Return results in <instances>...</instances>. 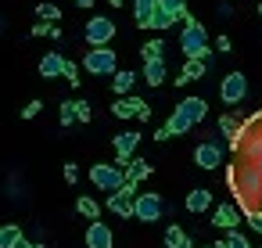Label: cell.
Masks as SVG:
<instances>
[{
  "label": "cell",
  "instance_id": "1",
  "mask_svg": "<svg viewBox=\"0 0 262 248\" xmlns=\"http://www.w3.org/2000/svg\"><path fill=\"white\" fill-rule=\"evenodd\" d=\"M180 51L187 54V61H205V65H212L208 33H205V26H201V22H194V26H183V33H180Z\"/></svg>",
  "mask_w": 262,
  "mask_h": 248
},
{
  "label": "cell",
  "instance_id": "35",
  "mask_svg": "<svg viewBox=\"0 0 262 248\" xmlns=\"http://www.w3.org/2000/svg\"><path fill=\"white\" fill-rule=\"evenodd\" d=\"M61 176H65V183H76V180H79V166H76V162H65Z\"/></svg>",
  "mask_w": 262,
  "mask_h": 248
},
{
  "label": "cell",
  "instance_id": "34",
  "mask_svg": "<svg viewBox=\"0 0 262 248\" xmlns=\"http://www.w3.org/2000/svg\"><path fill=\"white\" fill-rule=\"evenodd\" d=\"M40 112H43V101H36V97H33V101H29V105L22 108V119H36Z\"/></svg>",
  "mask_w": 262,
  "mask_h": 248
},
{
  "label": "cell",
  "instance_id": "7",
  "mask_svg": "<svg viewBox=\"0 0 262 248\" xmlns=\"http://www.w3.org/2000/svg\"><path fill=\"white\" fill-rule=\"evenodd\" d=\"M112 144H115V155H119V162H115V166L122 169V166H126V162H129V158L137 155V144H140V133H137V130H122L119 137H112Z\"/></svg>",
  "mask_w": 262,
  "mask_h": 248
},
{
  "label": "cell",
  "instance_id": "43",
  "mask_svg": "<svg viewBox=\"0 0 262 248\" xmlns=\"http://www.w3.org/2000/svg\"><path fill=\"white\" fill-rule=\"evenodd\" d=\"M258 15H262V4H258Z\"/></svg>",
  "mask_w": 262,
  "mask_h": 248
},
{
  "label": "cell",
  "instance_id": "8",
  "mask_svg": "<svg viewBox=\"0 0 262 248\" xmlns=\"http://www.w3.org/2000/svg\"><path fill=\"white\" fill-rule=\"evenodd\" d=\"M194 162H198V169H219V166H223V148H219V140L198 144V148H194Z\"/></svg>",
  "mask_w": 262,
  "mask_h": 248
},
{
  "label": "cell",
  "instance_id": "19",
  "mask_svg": "<svg viewBox=\"0 0 262 248\" xmlns=\"http://www.w3.org/2000/svg\"><path fill=\"white\" fill-rule=\"evenodd\" d=\"M158 8V0H133V22L140 29H151V15Z\"/></svg>",
  "mask_w": 262,
  "mask_h": 248
},
{
  "label": "cell",
  "instance_id": "18",
  "mask_svg": "<svg viewBox=\"0 0 262 248\" xmlns=\"http://www.w3.org/2000/svg\"><path fill=\"white\" fill-rule=\"evenodd\" d=\"M61 61H65L61 51H47V54L40 58V65H36V72H40L43 79H58V76H61Z\"/></svg>",
  "mask_w": 262,
  "mask_h": 248
},
{
  "label": "cell",
  "instance_id": "2",
  "mask_svg": "<svg viewBox=\"0 0 262 248\" xmlns=\"http://www.w3.org/2000/svg\"><path fill=\"white\" fill-rule=\"evenodd\" d=\"M83 69H86L90 76H115L119 58H115L112 47H90V51L83 54Z\"/></svg>",
  "mask_w": 262,
  "mask_h": 248
},
{
  "label": "cell",
  "instance_id": "41",
  "mask_svg": "<svg viewBox=\"0 0 262 248\" xmlns=\"http://www.w3.org/2000/svg\"><path fill=\"white\" fill-rule=\"evenodd\" d=\"M108 4H112V8H122V4H126V0H108Z\"/></svg>",
  "mask_w": 262,
  "mask_h": 248
},
{
  "label": "cell",
  "instance_id": "42",
  "mask_svg": "<svg viewBox=\"0 0 262 248\" xmlns=\"http://www.w3.org/2000/svg\"><path fill=\"white\" fill-rule=\"evenodd\" d=\"M201 248H223V244H219V241H212V244H201Z\"/></svg>",
  "mask_w": 262,
  "mask_h": 248
},
{
  "label": "cell",
  "instance_id": "40",
  "mask_svg": "<svg viewBox=\"0 0 262 248\" xmlns=\"http://www.w3.org/2000/svg\"><path fill=\"white\" fill-rule=\"evenodd\" d=\"M18 248H43V244H40V241H36V244H33V241H22Z\"/></svg>",
  "mask_w": 262,
  "mask_h": 248
},
{
  "label": "cell",
  "instance_id": "17",
  "mask_svg": "<svg viewBox=\"0 0 262 248\" xmlns=\"http://www.w3.org/2000/svg\"><path fill=\"white\" fill-rule=\"evenodd\" d=\"M183 205H187V212H208V209L215 205V198H212V191H208V187H194V191L187 194V201H183Z\"/></svg>",
  "mask_w": 262,
  "mask_h": 248
},
{
  "label": "cell",
  "instance_id": "4",
  "mask_svg": "<svg viewBox=\"0 0 262 248\" xmlns=\"http://www.w3.org/2000/svg\"><path fill=\"white\" fill-rule=\"evenodd\" d=\"M219 97H223V105H241L244 97H248V76L244 72H226L223 76V83H219Z\"/></svg>",
  "mask_w": 262,
  "mask_h": 248
},
{
  "label": "cell",
  "instance_id": "9",
  "mask_svg": "<svg viewBox=\"0 0 262 248\" xmlns=\"http://www.w3.org/2000/svg\"><path fill=\"white\" fill-rule=\"evenodd\" d=\"M176 112H180V115H183L190 126H198V122H205V115H208V101L190 94V97H183V101L176 105Z\"/></svg>",
  "mask_w": 262,
  "mask_h": 248
},
{
  "label": "cell",
  "instance_id": "25",
  "mask_svg": "<svg viewBox=\"0 0 262 248\" xmlns=\"http://www.w3.org/2000/svg\"><path fill=\"white\" fill-rule=\"evenodd\" d=\"M187 130H190V122H187L180 112H172V115H169V122H165V133H169V137H183Z\"/></svg>",
  "mask_w": 262,
  "mask_h": 248
},
{
  "label": "cell",
  "instance_id": "22",
  "mask_svg": "<svg viewBox=\"0 0 262 248\" xmlns=\"http://www.w3.org/2000/svg\"><path fill=\"white\" fill-rule=\"evenodd\" d=\"M26 237H22V226L18 223H4L0 226V248H18Z\"/></svg>",
  "mask_w": 262,
  "mask_h": 248
},
{
  "label": "cell",
  "instance_id": "15",
  "mask_svg": "<svg viewBox=\"0 0 262 248\" xmlns=\"http://www.w3.org/2000/svg\"><path fill=\"white\" fill-rule=\"evenodd\" d=\"M137 72L133 69H115V76H112V90L119 94V97H129L133 94V87H137Z\"/></svg>",
  "mask_w": 262,
  "mask_h": 248
},
{
  "label": "cell",
  "instance_id": "36",
  "mask_svg": "<svg viewBox=\"0 0 262 248\" xmlns=\"http://www.w3.org/2000/svg\"><path fill=\"white\" fill-rule=\"evenodd\" d=\"M215 51H219V54H230V51H233L230 36H215Z\"/></svg>",
  "mask_w": 262,
  "mask_h": 248
},
{
  "label": "cell",
  "instance_id": "24",
  "mask_svg": "<svg viewBox=\"0 0 262 248\" xmlns=\"http://www.w3.org/2000/svg\"><path fill=\"white\" fill-rule=\"evenodd\" d=\"M36 18L51 26V22H58V18H61V8H58V4H47V0H40V4H36Z\"/></svg>",
  "mask_w": 262,
  "mask_h": 248
},
{
  "label": "cell",
  "instance_id": "27",
  "mask_svg": "<svg viewBox=\"0 0 262 248\" xmlns=\"http://www.w3.org/2000/svg\"><path fill=\"white\" fill-rule=\"evenodd\" d=\"M219 130H223V137H226V140L241 137V122H237L233 115H223V119H219Z\"/></svg>",
  "mask_w": 262,
  "mask_h": 248
},
{
  "label": "cell",
  "instance_id": "20",
  "mask_svg": "<svg viewBox=\"0 0 262 248\" xmlns=\"http://www.w3.org/2000/svg\"><path fill=\"white\" fill-rule=\"evenodd\" d=\"M205 72H208V65H205V61H187V65H183V72L176 76V87H187V83H194V79H205Z\"/></svg>",
  "mask_w": 262,
  "mask_h": 248
},
{
  "label": "cell",
  "instance_id": "28",
  "mask_svg": "<svg viewBox=\"0 0 262 248\" xmlns=\"http://www.w3.org/2000/svg\"><path fill=\"white\" fill-rule=\"evenodd\" d=\"M158 8H162L165 15H172V18H180V15L187 11V0H158Z\"/></svg>",
  "mask_w": 262,
  "mask_h": 248
},
{
  "label": "cell",
  "instance_id": "30",
  "mask_svg": "<svg viewBox=\"0 0 262 248\" xmlns=\"http://www.w3.org/2000/svg\"><path fill=\"white\" fill-rule=\"evenodd\" d=\"M140 54H144V61H147V58H165V44H162V40H147V44L140 47Z\"/></svg>",
  "mask_w": 262,
  "mask_h": 248
},
{
  "label": "cell",
  "instance_id": "44",
  "mask_svg": "<svg viewBox=\"0 0 262 248\" xmlns=\"http://www.w3.org/2000/svg\"><path fill=\"white\" fill-rule=\"evenodd\" d=\"M258 248H262V244H258Z\"/></svg>",
  "mask_w": 262,
  "mask_h": 248
},
{
  "label": "cell",
  "instance_id": "16",
  "mask_svg": "<svg viewBox=\"0 0 262 248\" xmlns=\"http://www.w3.org/2000/svg\"><path fill=\"white\" fill-rule=\"evenodd\" d=\"M122 173H126V180H129V183H140V180H147V176L155 173V166H151L147 158H137V155H133V158L122 166Z\"/></svg>",
  "mask_w": 262,
  "mask_h": 248
},
{
  "label": "cell",
  "instance_id": "37",
  "mask_svg": "<svg viewBox=\"0 0 262 248\" xmlns=\"http://www.w3.org/2000/svg\"><path fill=\"white\" fill-rule=\"evenodd\" d=\"M33 36H51V26H47V22H36V26H33Z\"/></svg>",
  "mask_w": 262,
  "mask_h": 248
},
{
  "label": "cell",
  "instance_id": "29",
  "mask_svg": "<svg viewBox=\"0 0 262 248\" xmlns=\"http://www.w3.org/2000/svg\"><path fill=\"white\" fill-rule=\"evenodd\" d=\"M172 22H176L172 15H165L162 8H155V15H151V29H158V33H165V29H169Z\"/></svg>",
  "mask_w": 262,
  "mask_h": 248
},
{
  "label": "cell",
  "instance_id": "26",
  "mask_svg": "<svg viewBox=\"0 0 262 248\" xmlns=\"http://www.w3.org/2000/svg\"><path fill=\"white\" fill-rule=\"evenodd\" d=\"M61 76H65V83H69V87H79V83H83V79H79V65H76V61H69V58L61 61Z\"/></svg>",
  "mask_w": 262,
  "mask_h": 248
},
{
  "label": "cell",
  "instance_id": "10",
  "mask_svg": "<svg viewBox=\"0 0 262 248\" xmlns=\"http://www.w3.org/2000/svg\"><path fill=\"white\" fill-rule=\"evenodd\" d=\"M237 223H241V209L237 205L226 201V205H215L212 209V226H219V230L230 234V230H237Z\"/></svg>",
  "mask_w": 262,
  "mask_h": 248
},
{
  "label": "cell",
  "instance_id": "21",
  "mask_svg": "<svg viewBox=\"0 0 262 248\" xmlns=\"http://www.w3.org/2000/svg\"><path fill=\"white\" fill-rule=\"evenodd\" d=\"M165 248H190V237L180 223H169L165 226Z\"/></svg>",
  "mask_w": 262,
  "mask_h": 248
},
{
  "label": "cell",
  "instance_id": "12",
  "mask_svg": "<svg viewBox=\"0 0 262 248\" xmlns=\"http://www.w3.org/2000/svg\"><path fill=\"white\" fill-rule=\"evenodd\" d=\"M144 108H147V101H140L137 94H129V97H119V101L112 105V115H115V119H137Z\"/></svg>",
  "mask_w": 262,
  "mask_h": 248
},
{
  "label": "cell",
  "instance_id": "13",
  "mask_svg": "<svg viewBox=\"0 0 262 248\" xmlns=\"http://www.w3.org/2000/svg\"><path fill=\"white\" fill-rule=\"evenodd\" d=\"M165 76H169V69H165V58H147V61H144V72H140V79H144L147 87H162V83H165Z\"/></svg>",
  "mask_w": 262,
  "mask_h": 248
},
{
  "label": "cell",
  "instance_id": "38",
  "mask_svg": "<svg viewBox=\"0 0 262 248\" xmlns=\"http://www.w3.org/2000/svg\"><path fill=\"white\" fill-rule=\"evenodd\" d=\"M248 223H251V230H258V234H262V212H255V216H248Z\"/></svg>",
  "mask_w": 262,
  "mask_h": 248
},
{
  "label": "cell",
  "instance_id": "6",
  "mask_svg": "<svg viewBox=\"0 0 262 248\" xmlns=\"http://www.w3.org/2000/svg\"><path fill=\"white\" fill-rule=\"evenodd\" d=\"M83 33H86V44H90V47H108L112 36H115V22L104 18V15H94V18L86 22Z\"/></svg>",
  "mask_w": 262,
  "mask_h": 248
},
{
  "label": "cell",
  "instance_id": "31",
  "mask_svg": "<svg viewBox=\"0 0 262 248\" xmlns=\"http://www.w3.org/2000/svg\"><path fill=\"white\" fill-rule=\"evenodd\" d=\"M219 244H223V248H251V244H248V237H244L241 230H230V234H226Z\"/></svg>",
  "mask_w": 262,
  "mask_h": 248
},
{
  "label": "cell",
  "instance_id": "23",
  "mask_svg": "<svg viewBox=\"0 0 262 248\" xmlns=\"http://www.w3.org/2000/svg\"><path fill=\"white\" fill-rule=\"evenodd\" d=\"M76 209H79V216H86L90 223H94V219H101V205H97L94 198H86V194H79V198H76Z\"/></svg>",
  "mask_w": 262,
  "mask_h": 248
},
{
  "label": "cell",
  "instance_id": "14",
  "mask_svg": "<svg viewBox=\"0 0 262 248\" xmlns=\"http://www.w3.org/2000/svg\"><path fill=\"white\" fill-rule=\"evenodd\" d=\"M108 212H115V216H122V219H133V209H137V198H129V194H122V191H115V194H108Z\"/></svg>",
  "mask_w": 262,
  "mask_h": 248
},
{
  "label": "cell",
  "instance_id": "33",
  "mask_svg": "<svg viewBox=\"0 0 262 248\" xmlns=\"http://www.w3.org/2000/svg\"><path fill=\"white\" fill-rule=\"evenodd\" d=\"M58 122H61V126H72V122H76V112H72V101H61V108H58Z\"/></svg>",
  "mask_w": 262,
  "mask_h": 248
},
{
  "label": "cell",
  "instance_id": "11",
  "mask_svg": "<svg viewBox=\"0 0 262 248\" xmlns=\"http://www.w3.org/2000/svg\"><path fill=\"white\" fill-rule=\"evenodd\" d=\"M112 244H115L112 226H108V223H101V219H94V223L86 226V248H112Z\"/></svg>",
  "mask_w": 262,
  "mask_h": 248
},
{
  "label": "cell",
  "instance_id": "32",
  "mask_svg": "<svg viewBox=\"0 0 262 248\" xmlns=\"http://www.w3.org/2000/svg\"><path fill=\"white\" fill-rule=\"evenodd\" d=\"M72 112H76V122H90V119H94L90 101H72Z\"/></svg>",
  "mask_w": 262,
  "mask_h": 248
},
{
  "label": "cell",
  "instance_id": "39",
  "mask_svg": "<svg viewBox=\"0 0 262 248\" xmlns=\"http://www.w3.org/2000/svg\"><path fill=\"white\" fill-rule=\"evenodd\" d=\"M76 8H94V0H72Z\"/></svg>",
  "mask_w": 262,
  "mask_h": 248
},
{
  "label": "cell",
  "instance_id": "3",
  "mask_svg": "<svg viewBox=\"0 0 262 248\" xmlns=\"http://www.w3.org/2000/svg\"><path fill=\"white\" fill-rule=\"evenodd\" d=\"M90 183L115 194V191L126 183V173H122L119 166H112V162H94V166H90Z\"/></svg>",
  "mask_w": 262,
  "mask_h": 248
},
{
  "label": "cell",
  "instance_id": "5",
  "mask_svg": "<svg viewBox=\"0 0 262 248\" xmlns=\"http://www.w3.org/2000/svg\"><path fill=\"white\" fill-rule=\"evenodd\" d=\"M162 212H165V201H162V194H155V191H147V194H137L133 219H140V223H158V219H162Z\"/></svg>",
  "mask_w": 262,
  "mask_h": 248
}]
</instances>
